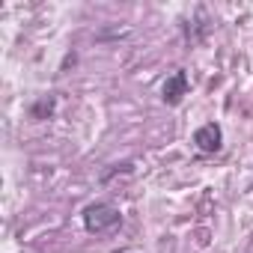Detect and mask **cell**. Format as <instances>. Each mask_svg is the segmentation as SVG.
Returning a JSON list of instances; mask_svg holds the SVG:
<instances>
[{
  "label": "cell",
  "instance_id": "cell-1",
  "mask_svg": "<svg viewBox=\"0 0 253 253\" xmlns=\"http://www.w3.org/2000/svg\"><path fill=\"white\" fill-rule=\"evenodd\" d=\"M119 223H122V214L110 203H92V206L84 209V226H86V232H95V235L98 232H110Z\"/></svg>",
  "mask_w": 253,
  "mask_h": 253
},
{
  "label": "cell",
  "instance_id": "cell-4",
  "mask_svg": "<svg viewBox=\"0 0 253 253\" xmlns=\"http://www.w3.org/2000/svg\"><path fill=\"white\" fill-rule=\"evenodd\" d=\"M54 113V95H45V98H39L33 107H30V116L33 119H48Z\"/></svg>",
  "mask_w": 253,
  "mask_h": 253
},
{
  "label": "cell",
  "instance_id": "cell-2",
  "mask_svg": "<svg viewBox=\"0 0 253 253\" xmlns=\"http://www.w3.org/2000/svg\"><path fill=\"white\" fill-rule=\"evenodd\" d=\"M194 146L203 152V155H214V152H220V146H223V128L217 122H206V125H200V128L194 131Z\"/></svg>",
  "mask_w": 253,
  "mask_h": 253
},
{
  "label": "cell",
  "instance_id": "cell-3",
  "mask_svg": "<svg viewBox=\"0 0 253 253\" xmlns=\"http://www.w3.org/2000/svg\"><path fill=\"white\" fill-rule=\"evenodd\" d=\"M185 95H188V72H185V69H176V72L161 84V98H164V104L176 107Z\"/></svg>",
  "mask_w": 253,
  "mask_h": 253
}]
</instances>
